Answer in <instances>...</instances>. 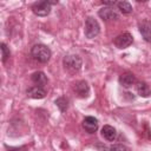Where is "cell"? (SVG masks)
<instances>
[{
    "mask_svg": "<svg viewBox=\"0 0 151 151\" xmlns=\"http://www.w3.org/2000/svg\"><path fill=\"white\" fill-rule=\"evenodd\" d=\"M136 83V77L131 72H125L119 76V84L123 87H130Z\"/></svg>",
    "mask_w": 151,
    "mask_h": 151,
    "instance_id": "obj_9",
    "label": "cell"
},
{
    "mask_svg": "<svg viewBox=\"0 0 151 151\" xmlns=\"http://www.w3.org/2000/svg\"><path fill=\"white\" fill-rule=\"evenodd\" d=\"M57 4L55 1H37L32 5V11L38 17H46L51 12V5Z\"/></svg>",
    "mask_w": 151,
    "mask_h": 151,
    "instance_id": "obj_4",
    "label": "cell"
},
{
    "mask_svg": "<svg viewBox=\"0 0 151 151\" xmlns=\"http://www.w3.org/2000/svg\"><path fill=\"white\" fill-rule=\"evenodd\" d=\"M101 136L109 140V142H112L116 139L117 137V132H116V129L111 125H104L103 129H101Z\"/></svg>",
    "mask_w": 151,
    "mask_h": 151,
    "instance_id": "obj_11",
    "label": "cell"
},
{
    "mask_svg": "<svg viewBox=\"0 0 151 151\" xmlns=\"http://www.w3.org/2000/svg\"><path fill=\"white\" fill-rule=\"evenodd\" d=\"M136 91H137V93H138L140 97H144V98H147V97L151 96V88L149 87L147 84H145V83H143V81L137 83V85H136Z\"/></svg>",
    "mask_w": 151,
    "mask_h": 151,
    "instance_id": "obj_13",
    "label": "cell"
},
{
    "mask_svg": "<svg viewBox=\"0 0 151 151\" xmlns=\"http://www.w3.org/2000/svg\"><path fill=\"white\" fill-rule=\"evenodd\" d=\"M125 146L120 145V144H114V145H111L109 147V151H125Z\"/></svg>",
    "mask_w": 151,
    "mask_h": 151,
    "instance_id": "obj_18",
    "label": "cell"
},
{
    "mask_svg": "<svg viewBox=\"0 0 151 151\" xmlns=\"http://www.w3.org/2000/svg\"><path fill=\"white\" fill-rule=\"evenodd\" d=\"M31 54L39 63H47L50 60V58H51V50L46 45L38 44V45H34L32 47Z\"/></svg>",
    "mask_w": 151,
    "mask_h": 151,
    "instance_id": "obj_1",
    "label": "cell"
},
{
    "mask_svg": "<svg viewBox=\"0 0 151 151\" xmlns=\"http://www.w3.org/2000/svg\"><path fill=\"white\" fill-rule=\"evenodd\" d=\"M9 50L7 48V46H6V44H1V57H2V61L5 63L8 58H9Z\"/></svg>",
    "mask_w": 151,
    "mask_h": 151,
    "instance_id": "obj_17",
    "label": "cell"
},
{
    "mask_svg": "<svg viewBox=\"0 0 151 151\" xmlns=\"http://www.w3.org/2000/svg\"><path fill=\"white\" fill-rule=\"evenodd\" d=\"M139 31L146 41H151V24L149 21H143L139 24Z\"/></svg>",
    "mask_w": 151,
    "mask_h": 151,
    "instance_id": "obj_12",
    "label": "cell"
},
{
    "mask_svg": "<svg viewBox=\"0 0 151 151\" xmlns=\"http://www.w3.org/2000/svg\"><path fill=\"white\" fill-rule=\"evenodd\" d=\"M83 127H84L85 131L88 132V133L96 132L97 129H98V120H97V118L91 117V116L85 117L84 120H83Z\"/></svg>",
    "mask_w": 151,
    "mask_h": 151,
    "instance_id": "obj_7",
    "label": "cell"
},
{
    "mask_svg": "<svg viewBox=\"0 0 151 151\" xmlns=\"http://www.w3.org/2000/svg\"><path fill=\"white\" fill-rule=\"evenodd\" d=\"M103 4H104V5H107V6H113V5H117V2H116L114 0H112V1H103Z\"/></svg>",
    "mask_w": 151,
    "mask_h": 151,
    "instance_id": "obj_19",
    "label": "cell"
},
{
    "mask_svg": "<svg viewBox=\"0 0 151 151\" xmlns=\"http://www.w3.org/2000/svg\"><path fill=\"white\" fill-rule=\"evenodd\" d=\"M67 103H68V100L65 97H60V98H58L55 100V105L59 107V110L61 112H65L67 110Z\"/></svg>",
    "mask_w": 151,
    "mask_h": 151,
    "instance_id": "obj_16",
    "label": "cell"
},
{
    "mask_svg": "<svg viewBox=\"0 0 151 151\" xmlns=\"http://www.w3.org/2000/svg\"><path fill=\"white\" fill-rule=\"evenodd\" d=\"M117 6H118V9L123 14H130L132 12V6L127 1H119L117 2Z\"/></svg>",
    "mask_w": 151,
    "mask_h": 151,
    "instance_id": "obj_15",
    "label": "cell"
},
{
    "mask_svg": "<svg viewBox=\"0 0 151 151\" xmlns=\"http://www.w3.org/2000/svg\"><path fill=\"white\" fill-rule=\"evenodd\" d=\"M98 15L105 20V21H110V20H116L118 19V14L116 13V11L111 7H103L99 9L98 12Z\"/></svg>",
    "mask_w": 151,
    "mask_h": 151,
    "instance_id": "obj_8",
    "label": "cell"
},
{
    "mask_svg": "<svg viewBox=\"0 0 151 151\" xmlns=\"http://www.w3.org/2000/svg\"><path fill=\"white\" fill-rule=\"evenodd\" d=\"M32 80H33L34 84H37V86H40V87H44L47 84V78H46L45 73L40 72V71L34 72L32 74Z\"/></svg>",
    "mask_w": 151,
    "mask_h": 151,
    "instance_id": "obj_14",
    "label": "cell"
},
{
    "mask_svg": "<svg viewBox=\"0 0 151 151\" xmlns=\"http://www.w3.org/2000/svg\"><path fill=\"white\" fill-rule=\"evenodd\" d=\"M73 91L80 98H86L90 94V86L85 80H79L73 85Z\"/></svg>",
    "mask_w": 151,
    "mask_h": 151,
    "instance_id": "obj_6",
    "label": "cell"
},
{
    "mask_svg": "<svg viewBox=\"0 0 151 151\" xmlns=\"http://www.w3.org/2000/svg\"><path fill=\"white\" fill-rule=\"evenodd\" d=\"M63 63H64L65 68H66L68 72H72V73L78 72V71L81 68V64H83L80 57L77 55V54H68V55H65Z\"/></svg>",
    "mask_w": 151,
    "mask_h": 151,
    "instance_id": "obj_2",
    "label": "cell"
},
{
    "mask_svg": "<svg viewBox=\"0 0 151 151\" xmlns=\"http://www.w3.org/2000/svg\"><path fill=\"white\" fill-rule=\"evenodd\" d=\"M99 32H100V26L98 21L93 17H88L85 20V28H84L85 37L88 39H93L99 34Z\"/></svg>",
    "mask_w": 151,
    "mask_h": 151,
    "instance_id": "obj_3",
    "label": "cell"
},
{
    "mask_svg": "<svg viewBox=\"0 0 151 151\" xmlns=\"http://www.w3.org/2000/svg\"><path fill=\"white\" fill-rule=\"evenodd\" d=\"M113 42H114V45H116L118 48H126V47H129V46L133 42V37H132L130 33L125 32V33L119 34V35L114 39Z\"/></svg>",
    "mask_w": 151,
    "mask_h": 151,
    "instance_id": "obj_5",
    "label": "cell"
},
{
    "mask_svg": "<svg viewBox=\"0 0 151 151\" xmlns=\"http://www.w3.org/2000/svg\"><path fill=\"white\" fill-rule=\"evenodd\" d=\"M27 96L33 99H41L46 96V91L40 86H32L27 90Z\"/></svg>",
    "mask_w": 151,
    "mask_h": 151,
    "instance_id": "obj_10",
    "label": "cell"
}]
</instances>
